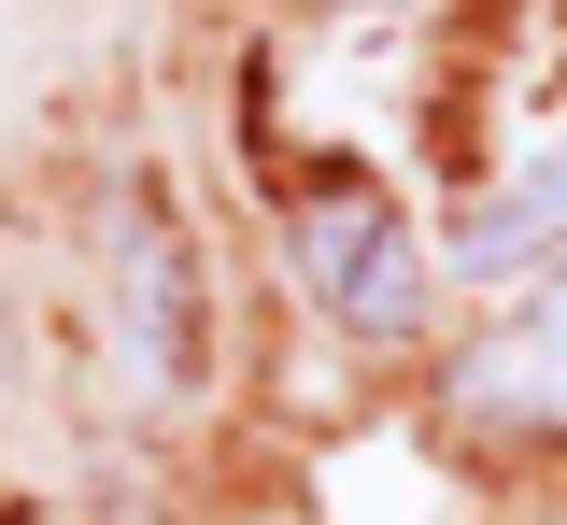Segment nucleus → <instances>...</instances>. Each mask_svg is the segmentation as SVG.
I'll return each instance as SVG.
<instances>
[{"instance_id": "nucleus-1", "label": "nucleus", "mask_w": 567, "mask_h": 525, "mask_svg": "<svg viewBox=\"0 0 567 525\" xmlns=\"http://www.w3.org/2000/svg\"><path fill=\"white\" fill-rule=\"evenodd\" d=\"M284 270H298L312 312L354 327V341H412V312H425V256H412L398 185H369V171H341V156L284 185Z\"/></svg>"}, {"instance_id": "nucleus-3", "label": "nucleus", "mask_w": 567, "mask_h": 525, "mask_svg": "<svg viewBox=\"0 0 567 525\" xmlns=\"http://www.w3.org/2000/svg\"><path fill=\"white\" fill-rule=\"evenodd\" d=\"M440 412L468 426V441H567V285H539V299H511L440 370Z\"/></svg>"}, {"instance_id": "nucleus-4", "label": "nucleus", "mask_w": 567, "mask_h": 525, "mask_svg": "<svg viewBox=\"0 0 567 525\" xmlns=\"http://www.w3.org/2000/svg\"><path fill=\"white\" fill-rule=\"evenodd\" d=\"M554 241H567V143H539L525 171H496L454 214V270H539Z\"/></svg>"}, {"instance_id": "nucleus-5", "label": "nucleus", "mask_w": 567, "mask_h": 525, "mask_svg": "<svg viewBox=\"0 0 567 525\" xmlns=\"http://www.w3.org/2000/svg\"><path fill=\"white\" fill-rule=\"evenodd\" d=\"M0 398H14V327H0Z\"/></svg>"}, {"instance_id": "nucleus-2", "label": "nucleus", "mask_w": 567, "mask_h": 525, "mask_svg": "<svg viewBox=\"0 0 567 525\" xmlns=\"http://www.w3.org/2000/svg\"><path fill=\"white\" fill-rule=\"evenodd\" d=\"M114 341H128L142 383H199V356H213V327H199V241H185V214H171L156 185L114 199Z\"/></svg>"}]
</instances>
